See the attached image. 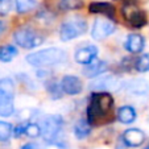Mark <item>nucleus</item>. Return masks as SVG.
<instances>
[{"label": "nucleus", "mask_w": 149, "mask_h": 149, "mask_svg": "<svg viewBox=\"0 0 149 149\" xmlns=\"http://www.w3.org/2000/svg\"><path fill=\"white\" fill-rule=\"evenodd\" d=\"M12 132H13V127H12V124L0 120V141L9 140L11 136H12Z\"/></svg>", "instance_id": "nucleus-23"}, {"label": "nucleus", "mask_w": 149, "mask_h": 149, "mask_svg": "<svg viewBox=\"0 0 149 149\" xmlns=\"http://www.w3.org/2000/svg\"><path fill=\"white\" fill-rule=\"evenodd\" d=\"M24 135L36 139V137H38V136H41V128H40V125L36 123H28V124H25Z\"/></svg>", "instance_id": "nucleus-25"}, {"label": "nucleus", "mask_w": 149, "mask_h": 149, "mask_svg": "<svg viewBox=\"0 0 149 149\" xmlns=\"http://www.w3.org/2000/svg\"><path fill=\"white\" fill-rule=\"evenodd\" d=\"M45 149H65V146L62 145L61 143H56V141H52L48 145L45 146Z\"/></svg>", "instance_id": "nucleus-27"}, {"label": "nucleus", "mask_w": 149, "mask_h": 149, "mask_svg": "<svg viewBox=\"0 0 149 149\" xmlns=\"http://www.w3.org/2000/svg\"><path fill=\"white\" fill-rule=\"evenodd\" d=\"M113 113V98L107 91L94 93L88 99L87 110H86V120L94 124H104L112 120Z\"/></svg>", "instance_id": "nucleus-1"}, {"label": "nucleus", "mask_w": 149, "mask_h": 149, "mask_svg": "<svg viewBox=\"0 0 149 149\" xmlns=\"http://www.w3.org/2000/svg\"><path fill=\"white\" fill-rule=\"evenodd\" d=\"M116 24L113 23V20L108 19V17H99L94 21L93 29H91V36L96 41H102V40L107 38L108 36L115 32Z\"/></svg>", "instance_id": "nucleus-6"}, {"label": "nucleus", "mask_w": 149, "mask_h": 149, "mask_svg": "<svg viewBox=\"0 0 149 149\" xmlns=\"http://www.w3.org/2000/svg\"><path fill=\"white\" fill-rule=\"evenodd\" d=\"M136 110L132 106H121L118 110V120L123 124H131L136 120Z\"/></svg>", "instance_id": "nucleus-17"}, {"label": "nucleus", "mask_w": 149, "mask_h": 149, "mask_svg": "<svg viewBox=\"0 0 149 149\" xmlns=\"http://www.w3.org/2000/svg\"><path fill=\"white\" fill-rule=\"evenodd\" d=\"M91 132V125L86 119H81L78 123L74 125V135L78 140H83L86 139Z\"/></svg>", "instance_id": "nucleus-18"}, {"label": "nucleus", "mask_w": 149, "mask_h": 149, "mask_svg": "<svg viewBox=\"0 0 149 149\" xmlns=\"http://www.w3.org/2000/svg\"><path fill=\"white\" fill-rule=\"evenodd\" d=\"M13 37L17 45L24 49L37 48V46H40L44 42V36H41L38 32H36L32 28H28V26L17 29L15 32Z\"/></svg>", "instance_id": "nucleus-5"}, {"label": "nucleus", "mask_w": 149, "mask_h": 149, "mask_svg": "<svg viewBox=\"0 0 149 149\" xmlns=\"http://www.w3.org/2000/svg\"><path fill=\"white\" fill-rule=\"evenodd\" d=\"M123 141L127 146H131V148H136V146H140L141 144L145 141V133L143 132L139 128H130L123 133Z\"/></svg>", "instance_id": "nucleus-10"}, {"label": "nucleus", "mask_w": 149, "mask_h": 149, "mask_svg": "<svg viewBox=\"0 0 149 149\" xmlns=\"http://www.w3.org/2000/svg\"><path fill=\"white\" fill-rule=\"evenodd\" d=\"M119 84H120V81L116 77L103 75L91 83V88L98 91H107V90H112V88H118Z\"/></svg>", "instance_id": "nucleus-12"}, {"label": "nucleus", "mask_w": 149, "mask_h": 149, "mask_svg": "<svg viewBox=\"0 0 149 149\" xmlns=\"http://www.w3.org/2000/svg\"><path fill=\"white\" fill-rule=\"evenodd\" d=\"M143 149H149V145H146V146H145V148H143Z\"/></svg>", "instance_id": "nucleus-30"}, {"label": "nucleus", "mask_w": 149, "mask_h": 149, "mask_svg": "<svg viewBox=\"0 0 149 149\" xmlns=\"http://www.w3.org/2000/svg\"><path fill=\"white\" fill-rule=\"evenodd\" d=\"M19 13H26L36 7V0H15Z\"/></svg>", "instance_id": "nucleus-21"}, {"label": "nucleus", "mask_w": 149, "mask_h": 149, "mask_svg": "<svg viewBox=\"0 0 149 149\" xmlns=\"http://www.w3.org/2000/svg\"><path fill=\"white\" fill-rule=\"evenodd\" d=\"M135 69L139 73H146L149 71V53L141 54L135 62Z\"/></svg>", "instance_id": "nucleus-20"}, {"label": "nucleus", "mask_w": 149, "mask_h": 149, "mask_svg": "<svg viewBox=\"0 0 149 149\" xmlns=\"http://www.w3.org/2000/svg\"><path fill=\"white\" fill-rule=\"evenodd\" d=\"M144 46H145V40L141 34H136L132 33L127 37L125 44H124V48L132 54H137L140 52H143Z\"/></svg>", "instance_id": "nucleus-14"}, {"label": "nucleus", "mask_w": 149, "mask_h": 149, "mask_svg": "<svg viewBox=\"0 0 149 149\" xmlns=\"http://www.w3.org/2000/svg\"><path fill=\"white\" fill-rule=\"evenodd\" d=\"M123 15L125 21L133 28H143L148 23L146 13L144 11H141V9H139L133 4H127L123 8Z\"/></svg>", "instance_id": "nucleus-7"}, {"label": "nucleus", "mask_w": 149, "mask_h": 149, "mask_svg": "<svg viewBox=\"0 0 149 149\" xmlns=\"http://www.w3.org/2000/svg\"><path fill=\"white\" fill-rule=\"evenodd\" d=\"M3 31H4V24L1 23V21H0V33H1Z\"/></svg>", "instance_id": "nucleus-29"}, {"label": "nucleus", "mask_w": 149, "mask_h": 149, "mask_svg": "<svg viewBox=\"0 0 149 149\" xmlns=\"http://www.w3.org/2000/svg\"><path fill=\"white\" fill-rule=\"evenodd\" d=\"M21 149H40V146L36 143H26L21 146Z\"/></svg>", "instance_id": "nucleus-28"}, {"label": "nucleus", "mask_w": 149, "mask_h": 149, "mask_svg": "<svg viewBox=\"0 0 149 149\" xmlns=\"http://www.w3.org/2000/svg\"><path fill=\"white\" fill-rule=\"evenodd\" d=\"M96 56H98V48L95 45H86L75 52L74 58L81 65H87L96 58Z\"/></svg>", "instance_id": "nucleus-9"}, {"label": "nucleus", "mask_w": 149, "mask_h": 149, "mask_svg": "<svg viewBox=\"0 0 149 149\" xmlns=\"http://www.w3.org/2000/svg\"><path fill=\"white\" fill-rule=\"evenodd\" d=\"M88 12L90 13H100L104 15L106 17L113 20L115 17V7L111 3H107V1H93V3L88 6Z\"/></svg>", "instance_id": "nucleus-13"}, {"label": "nucleus", "mask_w": 149, "mask_h": 149, "mask_svg": "<svg viewBox=\"0 0 149 149\" xmlns=\"http://www.w3.org/2000/svg\"><path fill=\"white\" fill-rule=\"evenodd\" d=\"M107 69H108L107 62L95 58L93 62L84 65V69L82 73H83V75L86 77V78H96V77L102 75L103 73H106Z\"/></svg>", "instance_id": "nucleus-11"}, {"label": "nucleus", "mask_w": 149, "mask_h": 149, "mask_svg": "<svg viewBox=\"0 0 149 149\" xmlns=\"http://www.w3.org/2000/svg\"><path fill=\"white\" fill-rule=\"evenodd\" d=\"M62 91L68 95H78L83 90V84L81 79L75 75H65L61 81Z\"/></svg>", "instance_id": "nucleus-8"}, {"label": "nucleus", "mask_w": 149, "mask_h": 149, "mask_svg": "<svg viewBox=\"0 0 149 149\" xmlns=\"http://www.w3.org/2000/svg\"><path fill=\"white\" fill-rule=\"evenodd\" d=\"M66 58V53L59 48H46L26 56V62L34 68H48L61 63Z\"/></svg>", "instance_id": "nucleus-2"}, {"label": "nucleus", "mask_w": 149, "mask_h": 149, "mask_svg": "<svg viewBox=\"0 0 149 149\" xmlns=\"http://www.w3.org/2000/svg\"><path fill=\"white\" fill-rule=\"evenodd\" d=\"M125 90L135 95H145L149 91V84L145 79H132L125 83Z\"/></svg>", "instance_id": "nucleus-15"}, {"label": "nucleus", "mask_w": 149, "mask_h": 149, "mask_svg": "<svg viewBox=\"0 0 149 149\" xmlns=\"http://www.w3.org/2000/svg\"><path fill=\"white\" fill-rule=\"evenodd\" d=\"M65 121L62 119V116L59 115H48L42 119L41 121V136L44 137V140L46 143H52L57 139V136L59 135V132L62 131Z\"/></svg>", "instance_id": "nucleus-4"}, {"label": "nucleus", "mask_w": 149, "mask_h": 149, "mask_svg": "<svg viewBox=\"0 0 149 149\" xmlns=\"http://www.w3.org/2000/svg\"><path fill=\"white\" fill-rule=\"evenodd\" d=\"M15 111L13 107V95L0 91V116H11Z\"/></svg>", "instance_id": "nucleus-16"}, {"label": "nucleus", "mask_w": 149, "mask_h": 149, "mask_svg": "<svg viewBox=\"0 0 149 149\" xmlns=\"http://www.w3.org/2000/svg\"><path fill=\"white\" fill-rule=\"evenodd\" d=\"M87 32V23L79 16H71L61 24L59 37L62 41H70Z\"/></svg>", "instance_id": "nucleus-3"}, {"label": "nucleus", "mask_w": 149, "mask_h": 149, "mask_svg": "<svg viewBox=\"0 0 149 149\" xmlns=\"http://www.w3.org/2000/svg\"><path fill=\"white\" fill-rule=\"evenodd\" d=\"M83 6L82 0H59V8L62 11H73Z\"/></svg>", "instance_id": "nucleus-24"}, {"label": "nucleus", "mask_w": 149, "mask_h": 149, "mask_svg": "<svg viewBox=\"0 0 149 149\" xmlns=\"http://www.w3.org/2000/svg\"><path fill=\"white\" fill-rule=\"evenodd\" d=\"M11 11V0H0V15L6 16Z\"/></svg>", "instance_id": "nucleus-26"}, {"label": "nucleus", "mask_w": 149, "mask_h": 149, "mask_svg": "<svg viewBox=\"0 0 149 149\" xmlns=\"http://www.w3.org/2000/svg\"><path fill=\"white\" fill-rule=\"evenodd\" d=\"M46 90H48L52 99H61L62 94H63V91H62V88H61V84L56 83V82H53V81L46 83Z\"/></svg>", "instance_id": "nucleus-22"}, {"label": "nucleus", "mask_w": 149, "mask_h": 149, "mask_svg": "<svg viewBox=\"0 0 149 149\" xmlns=\"http://www.w3.org/2000/svg\"><path fill=\"white\" fill-rule=\"evenodd\" d=\"M17 49L13 45L0 46V62H11L17 56Z\"/></svg>", "instance_id": "nucleus-19"}]
</instances>
